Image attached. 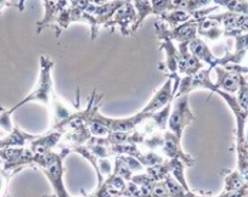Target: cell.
Returning a JSON list of instances; mask_svg holds the SVG:
<instances>
[{
  "label": "cell",
  "instance_id": "cell-14",
  "mask_svg": "<svg viewBox=\"0 0 248 197\" xmlns=\"http://www.w3.org/2000/svg\"><path fill=\"white\" fill-rule=\"evenodd\" d=\"M197 34L211 40V42H217L224 37V30L218 21L207 16V17L199 21Z\"/></svg>",
  "mask_w": 248,
  "mask_h": 197
},
{
  "label": "cell",
  "instance_id": "cell-26",
  "mask_svg": "<svg viewBox=\"0 0 248 197\" xmlns=\"http://www.w3.org/2000/svg\"><path fill=\"white\" fill-rule=\"evenodd\" d=\"M118 156H121V158L124 161V163L129 167V169L132 170L133 173H142L145 170V166L135 157H132V156H128V155H118Z\"/></svg>",
  "mask_w": 248,
  "mask_h": 197
},
{
  "label": "cell",
  "instance_id": "cell-15",
  "mask_svg": "<svg viewBox=\"0 0 248 197\" xmlns=\"http://www.w3.org/2000/svg\"><path fill=\"white\" fill-rule=\"evenodd\" d=\"M11 134L9 135L6 139L1 140V145H0V149H4V147H23L26 144H30L33 139H34L37 135H31L27 133L22 132L18 128H14L11 130Z\"/></svg>",
  "mask_w": 248,
  "mask_h": 197
},
{
  "label": "cell",
  "instance_id": "cell-1",
  "mask_svg": "<svg viewBox=\"0 0 248 197\" xmlns=\"http://www.w3.org/2000/svg\"><path fill=\"white\" fill-rule=\"evenodd\" d=\"M68 151L59 150V152L55 151H47L45 153H34L33 162L34 166H38L46 175L47 180L51 184L54 194L57 197H72L66 190L63 184V158L68 155Z\"/></svg>",
  "mask_w": 248,
  "mask_h": 197
},
{
  "label": "cell",
  "instance_id": "cell-9",
  "mask_svg": "<svg viewBox=\"0 0 248 197\" xmlns=\"http://www.w3.org/2000/svg\"><path fill=\"white\" fill-rule=\"evenodd\" d=\"M178 73L179 76H195L203 68V62L190 53L189 43H179L178 45Z\"/></svg>",
  "mask_w": 248,
  "mask_h": 197
},
{
  "label": "cell",
  "instance_id": "cell-24",
  "mask_svg": "<svg viewBox=\"0 0 248 197\" xmlns=\"http://www.w3.org/2000/svg\"><path fill=\"white\" fill-rule=\"evenodd\" d=\"M236 97H237L241 108L248 115V76L243 75L241 78V84Z\"/></svg>",
  "mask_w": 248,
  "mask_h": 197
},
{
  "label": "cell",
  "instance_id": "cell-17",
  "mask_svg": "<svg viewBox=\"0 0 248 197\" xmlns=\"http://www.w3.org/2000/svg\"><path fill=\"white\" fill-rule=\"evenodd\" d=\"M163 22H166L168 25L169 28H174L176 26L181 25V23L189 21L192 17V15L190 13L185 10H180V9H174L171 11H166V13L161 14L158 16Z\"/></svg>",
  "mask_w": 248,
  "mask_h": 197
},
{
  "label": "cell",
  "instance_id": "cell-23",
  "mask_svg": "<svg viewBox=\"0 0 248 197\" xmlns=\"http://www.w3.org/2000/svg\"><path fill=\"white\" fill-rule=\"evenodd\" d=\"M112 173H114V174H117V175H119L121 178H123L125 182H130L133 178V175H134V173L129 169V167H128V166L124 163V161L122 160L121 156H114L113 172Z\"/></svg>",
  "mask_w": 248,
  "mask_h": 197
},
{
  "label": "cell",
  "instance_id": "cell-5",
  "mask_svg": "<svg viewBox=\"0 0 248 197\" xmlns=\"http://www.w3.org/2000/svg\"><path fill=\"white\" fill-rule=\"evenodd\" d=\"M208 17L218 21L224 30V37L233 38L238 34L248 32V16L241 14L226 13L218 14V15H209Z\"/></svg>",
  "mask_w": 248,
  "mask_h": 197
},
{
  "label": "cell",
  "instance_id": "cell-3",
  "mask_svg": "<svg viewBox=\"0 0 248 197\" xmlns=\"http://www.w3.org/2000/svg\"><path fill=\"white\" fill-rule=\"evenodd\" d=\"M196 117L189 105V94L174 96L171 101V111L168 120V129L176 135L179 139L183 137L184 129L191 124Z\"/></svg>",
  "mask_w": 248,
  "mask_h": 197
},
{
  "label": "cell",
  "instance_id": "cell-25",
  "mask_svg": "<svg viewBox=\"0 0 248 197\" xmlns=\"http://www.w3.org/2000/svg\"><path fill=\"white\" fill-rule=\"evenodd\" d=\"M151 4L154 9V15H156L157 17L166 11H171L175 9L173 0H151Z\"/></svg>",
  "mask_w": 248,
  "mask_h": 197
},
{
  "label": "cell",
  "instance_id": "cell-21",
  "mask_svg": "<svg viewBox=\"0 0 248 197\" xmlns=\"http://www.w3.org/2000/svg\"><path fill=\"white\" fill-rule=\"evenodd\" d=\"M248 186V182L242 177L238 170L229 173L225 177V186L224 191H237V190L243 189Z\"/></svg>",
  "mask_w": 248,
  "mask_h": 197
},
{
  "label": "cell",
  "instance_id": "cell-12",
  "mask_svg": "<svg viewBox=\"0 0 248 197\" xmlns=\"http://www.w3.org/2000/svg\"><path fill=\"white\" fill-rule=\"evenodd\" d=\"M189 50L190 53L194 54L199 60H201L202 62L208 65V67H217V66H220L221 65V61L220 58H216L213 55V53L211 51L208 45L206 44L202 38L196 37L189 42Z\"/></svg>",
  "mask_w": 248,
  "mask_h": 197
},
{
  "label": "cell",
  "instance_id": "cell-19",
  "mask_svg": "<svg viewBox=\"0 0 248 197\" xmlns=\"http://www.w3.org/2000/svg\"><path fill=\"white\" fill-rule=\"evenodd\" d=\"M133 4H134V8L138 13V20L132 27V33H134L139 30L140 25L147 16L154 15V9H152L151 0H133Z\"/></svg>",
  "mask_w": 248,
  "mask_h": 197
},
{
  "label": "cell",
  "instance_id": "cell-2",
  "mask_svg": "<svg viewBox=\"0 0 248 197\" xmlns=\"http://www.w3.org/2000/svg\"><path fill=\"white\" fill-rule=\"evenodd\" d=\"M52 67H54V61L50 58H47V56L43 55L40 58V73L37 87L26 99H23L20 104H17L15 107L11 108V112L17 110L21 106L26 105L27 103H40L45 106H49L52 94L55 92L54 89H52L51 79Z\"/></svg>",
  "mask_w": 248,
  "mask_h": 197
},
{
  "label": "cell",
  "instance_id": "cell-28",
  "mask_svg": "<svg viewBox=\"0 0 248 197\" xmlns=\"http://www.w3.org/2000/svg\"><path fill=\"white\" fill-rule=\"evenodd\" d=\"M25 1L26 0H20V4H18V9H20V11H22L23 9H25Z\"/></svg>",
  "mask_w": 248,
  "mask_h": 197
},
{
  "label": "cell",
  "instance_id": "cell-11",
  "mask_svg": "<svg viewBox=\"0 0 248 197\" xmlns=\"http://www.w3.org/2000/svg\"><path fill=\"white\" fill-rule=\"evenodd\" d=\"M173 79H171V78H168L167 82L163 84V87L154 95V97L150 100V103L142 108V112H156V111L164 107L167 104L171 103L174 96H175V92L173 91Z\"/></svg>",
  "mask_w": 248,
  "mask_h": 197
},
{
  "label": "cell",
  "instance_id": "cell-8",
  "mask_svg": "<svg viewBox=\"0 0 248 197\" xmlns=\"http://www.w3.org/2000/svg\"><path fill=\"white\" fill-rule=\"evenodd\" d=\"M47 107H49L50 115H51V128L50 129H57L63 132V128L70 122L71 117L76 111L70 107L67 104L63 103L55 92L52 94Z\"/></svg>",
  "mask_w": 248,
  "mask_h": 197
},
{
  "label": "cell",
  "instance_id": "cell-31",
  "mask_svg": "<svg viewBox=\"0 0 248 197\" xmlns=\"http://www.w3.org/2000/svg\"><path fill=\"white\" fill-rule=\"evenodd\" d=\"M43 197H57V196L54 194V195H47V196H43Z\"/></svg>",
  "mask_w": 248,
  "mask_h": 197
},
{
  "label": "cell",
  "instance_id": "cell-22",
  "mask_svg": "<svg viewBox=\"0 0 248 197\" xmlns=\"http://www.w3.org/2000/svg\"><path fill=\"white\" fill-rule=\"evenodd\" d=\"M164 142V132H156L149 134L145 136L144 141H142L141 146L146 151H156L158 149H162Z\"/></svg>",
  "mask_w": 248,
  "mask_h": 197
},
{
  "label": "cell",
  "instance_id": "cell-13",
  "mask_svg": "<svg viewBox=\"0 0 248 197\" xmlns=\"http://www.w3.org/2000/svg\"><path fill=\"white\" fill-rule=\"evenodd\" d=\"M44 1L45 15L40 22H38V33L43 30V28L55 26L57 16L60 15L62 10H65L67 6H70L68 0H43Z\"/></svg>",
  "mask_w": 248,
  "mask_h": 197
},
{
  "label": "cell",
  "instance_id": "cell-4",
  "mask_svg": "<svg viewBox=\"0 0 248 197\" xmlns=\"http://www.w3.org/2000/svg\"><path fill=\"white\" fill-rule=\"evenodd\" d=\"M197 28H199V21L192 17L174 28H169L168 25L159 17L155 21V32L161 42L171 40L178 43H189L197 37Z\"/></svg>",
  "mask_w": 248,
  "mask_h": 197
},
{
  "label": "cell",
  "instance_id": "cell-7",
  "mask_svg": "<svg viewBox=\"0 0 248 197\" xmlns=\"http://www.w3.org/2000/svg\"><path fill=\"white\" fill-rule=\"evenodd\" d=\"M180 140L176 136L174 133L170 130H166L164 132V142L162 146L161 151L168 160H175L181 161L185 165V167H192L195 165V160L190 155L184 152L183 147H181Z\"/></svg>",
  "mask_w": 248,
  "mask_h": 197
},
{
  "label": "cell",
  "instance_id": "cell-30",
  "mask_svg": "<svg viewBox=\"0 0 248 197\" xmlns=\"http://www.w3.org/2000/svg\"><path fill=\"white\" fill-rule=\"evenodd\" d=\"M84 197H100V196H99V195L96 194V192H93V194L87 195V196H84Z\"/></svg>",
  "mask_w": 248,
  "mask_h": 197
},
{
  "label": "cell",
  "instance_id": "cell-33",
  "mask_svg": "<svg viewBox=\"0 0 248 197\" xmlns=\"http://www.w3.org/2000/svg\"><path fill=\"white\" fill-rule=\"evenodd\" d=\"M0 145H1V140H0Z\"/></svg>",
  "mask_w": 248,
  "mask_h": 197
},
{
  "label": "cell",
  "instance_id": "cell-6",
  "mask_svg": "<svg viewBox=\"0 0 248 197\" xmlns=\"http://www.w3.org/2000/svg\"><path fill=\"white\" fill-rule=\"evenodd\" d=\"M137 20L138 13L134 8V4H133V1H127L117 9L106 28H108L112 32L114 27H118L122 34L130 35L132 34V27L135 25Z\"/></svg>",
  "mask_w": 248,
  "mask_h": 197
},
{
  "label": "cell",
  "instance_id": "cell-27",
  "mask_svg": "<svg viewBox=\"0 0 248 197\" xmlns=\"http://www.w3.org/2000/svg\"><path fill=\"white\" fill-rule=\"evenodd\" d=\"M183 197H207V196H202V195H197V194H195V192H192V191H186L185 192V195H184Z\"/></svg>",
  "mask_w": 248,
  "mask_h": 197
},
{
  "label": "cell",
  "instance_id": "cell-29",
  "mask_svg": "<svg viewBox=\"0 0 248 197\" xmlns=\"http://www.w3.org/2000/svg\"><path fill=\"white\" fill-rule=\"evenodd\" d=\"M6 5H9L6 0H0V10H1V9H3L4 6H6Z\"/></svg>",
  "mask_w": 248,
  "mask_h": 197
},
{
  "label": "cell",
  "instance_id": "cell-32",
  "mask_svg": "<svg viewBox=\"0 0 248 197\" xmlns=\"http://www.w3.org/2000/svg\"><path fill=\"white\" fill-rule=\"evenodd\" d=\"M121 197H130V196H121Z\"/></svg>",
  "mask_w": 248,
  "mask_h": 197
},
{
  "label": "cell",
  "instance_id": "cell-16",
  "mask_svg": "<svg viewBox=\"0 0 248 197\" xmlns=\"http://www.w3.org/2000/svg\"><path fill=\"white\" fill-rule=\"evenodd\" d=\"M213 70L212 67L208 68H202L200 72H197L196 75L192 77L191 79V91L192 90H196V89H207L209 91L214 92V90L217 89L216 84L212 82L211 79V71Z\"/></svg>",
  "mask_w": 248,
  "mask_h": 197
},
{
  "label": "cell",
  "instance_id": "cell-20",
  "mask_svg": "<svg viewBox=\"0 0 248 197\" xmlns=\"http://www.w3.org/2000/svg\"><path fill=\"white\" fill-rule=\"evenodd\" d=\"M214 4L223 6L230 13L248 16V0H216Z\"/></svg>",
  "mask_w": 248,
  "mask_h": 197
},
{
  "label": "cell",
  "instance_id": "cell-18",
  "mask_svg": "<svg viewBox=\"0 0 248 197\" xmlns=\"http://www.w3.org/2000/svg\"><path fill=\"white\" fill-rule=\"evenodd\" d=\"M171 170V161L164 160L163 162L158 163V165L151 166V167L145 168V173L151 178L154 182H163Z\"/></svg>",
  "mask_w": 248,
  "mask_h": 197
},
{
  "label": "cell",
  "instance_id": "cell-34",
  "mask_svg": "<svg viewBox=\"0 0 248 197\" xmlns=\"http://www.w3.org/2000/svg\"><path fill=\"white\" fill-rule=\"evenodd\" d=\"M247 122H248V117H247Z\"/></svg>",
  "mask_w": 248,
  "mask_h": 197
},
{
  "label": "cell",
  "instance_id": "cell-10",
  "mask_svg": "<svg viewBox=\"0 0 248 197\" xmlns=\"http://www.w3.org/2000/svg\"><path fill=\"white\" fill-rule=\"evenodd\" d=\"M63 132L57 129H50L45 134L37 135L32 141L30 142V150L33 153H45L51 151L54 147L59 145Z\"/></svg>",
  "mask_w": 248,
  "mask_h": 197
}]
</instances>
